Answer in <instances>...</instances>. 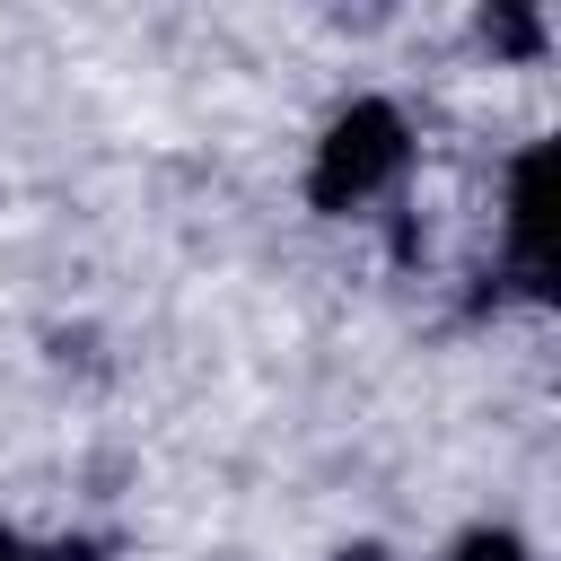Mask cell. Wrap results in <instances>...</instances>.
Listing matches in <instances>:
<instances>
[{
    "label": "cell",
    "mask_w": 561,
    "mask_h": 561,
    "mask_svg": "<svg viewBox=\"0 0 561 561\" xmlns=\"http://www.w3.org/2000/svg\"><path fill=\"white\" fill-rule=\"evenodd\" d=\"M447 561H535V552H526V535H508V526H473V535H456Z\"/></svg>",
    "instance_id": "obj_4"
},
{
    "label": "cell",
    "mask_w": 561,
    "mask_h": 561,
    "mask_svg": "<svg viewBox=\"0 0 561 561\" xmlns=\"http://www.w3.org/2000/svg\"><path fill=\"white\" fill-rule=\"evenodd\" d=\"M333 561H394V552H386V543H342Z\"/></svg>",
    "instance_id": "obj_6"
},
{
    "label": "cell",
    "mask_w": 561,
    "mask_h": 561,
    "mask_svg": "<svg viewBox=\"0 0 561 561\" xmlns=\"http://www.w3.org/2000/svg\"><path fill=\"white\" fill-rule=\"evenodd\" d=\"M403 167H412V123H403V105H386V96H351V105L324 123V140H316L307 202H316L324 219H342V210L377 202Z\"/></svg>",
    "instance_id": "obj_1"
},
{
    "label": "cell",
    "mask_w": 561,
    "mask_h": 561,
    "mask_svg": "<svg viewBox=\"0 0 561 561\" xmlns=\"http://www.w3.org/2000/svg\"><path fill=\"white\" fill-rule=\"evenodd\" d=\"M508 280L526 298H552V140L517 149L508 167Z\"/></svg>",
    "instance_id": "obj_2"
},
{
    "label": "cell",
    "mask_w": 561,
    "mask_h": 561,
    "mask_svg": "<svg viewBox=\"0 0 561 561\" xmlns=\"http://www.w3.org/2000/svg\"><path fill=\"white\" fill-rule=\"evenodd\" d=\"M482 35H491L500 53H517V61H535V53H543V18H535V9H491V18H482Z\"/></svg>",
    "instance_id": "obj_3"
},
{
    "label": "cell",
    "mask_w": 561,
    "mask_h": 561,
    "mask_svg": "<svg viewBox=\"0 0 561 561\" xmlns=\"http://www.w3.org/2000/svg\"><path fill=\"white\" fill-rule=\"evenodd\" d=\"M0 561H88V543H61V552H35L26 535H9V526H0Z\"/></svg>",
    "instance_id": "obj_5"
}]
</instances>
